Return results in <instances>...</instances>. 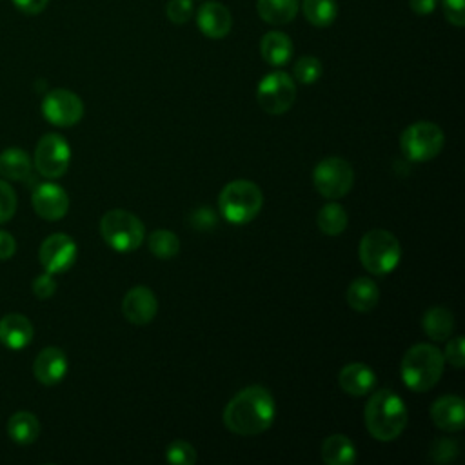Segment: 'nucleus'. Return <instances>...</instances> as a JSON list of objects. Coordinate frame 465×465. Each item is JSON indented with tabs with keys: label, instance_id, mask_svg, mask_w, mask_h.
Wrapping results in <instances>:
<instances>
[{
	"label": "nucleus",
	"instance_id": "39",
	"mask_svg": "<svg viewBox=\"0 0 465 465\" xmlns=\"http://www.w3.org/2000/svg\"><path fill=\"white\" fill-rule=\"evenodd\" d=\"M49 0H13L16 9H20L25 15H38L47 7Z\"/></svg>",
	"mask_w": 465,
	"mask_h": 465
},
{
	"label": "nucleus",
	"instance_id": "26",
	"mask_svg": "<svg viewBox=\"0 0 465 465\" xmlns=\"http://www.w3.org/2000/svg\"><path fill=\"white\" fill-rule=\"evenodd\" d=\"M256 11L263 22L271 25H283L296 16L298 0H258Z\"/></svg>",
	"mask_w": 465,
	"mask_h": 465
},
{
	"label": "nucleus",
	"instance_id": "20",
	"mask_svg": "<svg viewBox=\"0 0 465 465\" xmlns=\"http://www.w3.org/2000/svg\"><path fill=\"white\" fill-rule=\"evenodd\" d=\"M345 298L351 309L358 312H369L380 302V289L371 278L361 276L351 282V285L347 287Z\"/></svg>",
	"mask_w": 465,
	"mask_h": 465
},
{
	"label": "nucleus",
	"instance_id": "7",
	"mask_svg": "<svg viewBox=\"0 0 465 465\" xmlns=\"http://www.w3.org/2000/svg\"><path fill=\"white\" fill-rule=\"evenodd\" d=\"M445 136L440 125L432 122H416L409 125L400 138L401 153L411 162H429L443 149Z\"/></svg>",
	"mask_w": 465,
	"mask_h": 465
},
{
	"label": "nucleus",
	"instance_id": "34",
	"mask_svg": "<svg viewBox=\"0 0 465 465\" xmlns=\"http://www.w3.org/2000/svg\"><path fill=\"white\" fill-rule=\"evenodd\" d=\"M443 360L449 361L452 367L461 369L465 365V341L461 336H454L443 352Z\"/></svg>",
	"mask_w": 465,
	"mask_h": 465
},
{
	"label": "nucleus",
	"instance_id": "32",
	"mask_svg": "<svg viewBox=\"0 0 465 465\" xmlns=\"http://www.w3.org/2000/svg\"><path fill=\"white\" fill-rule=\"evenodd\" d=\"M16 213V193L5 182L0 180V223L9 222Z\"/></svg>",
	"mask_w": 465,
	"mask_h": 465
},
{
	"label": "nucleus",
	"instance_id": "31",
	"mask_svg": "<svg viewBox=\"0 0 465 465\" xmlns=\"http://www.w3.org/2000/svg\"><path fill=\"white\" fill-rule=\"evenodd\" d=\"M294 78L303 84H314L320 76H322V62L316 56H302L296 64H294Z\"/></svg>",
	"mask_w": 465,
	"mask_h": 465
},
{
	"label": "nucleus",
	"instance_id": "18",
	"mask_svg": "<svg viewBox=\"0 0 465 465\" xmlns=\"http://www.w3.org/2000/svg\"><path fill=\"white\" fill-rule=\"evenodd\" d=\"M198 29L209 38H223L232 27L229 9L220 2H207L196 13Z\"/></svg>",
	"mask_w": 465,
	"mask_h": 465
},
{
	"label": "nucleus",
	"instance_id": "22",
	"mask_svg": "<svg viewBox=\"0 0 465 465\" xmlns=\"http://www.w3.org/2000/svg\"><path fill=\"white\" fill-rule=\"evenodd\" d=\"M262 58L274 67L285 65L292 56V42L285 33L271 31L260 42Z\"/></svg>",
	"mask_w": 465,
	"mask_h": 465
},
{
	"label": "nucleus",
	"instance_id": "2",
	"mask_svg": "<svg viewBox=\"0 0 465 465\" xmlns=\"http://www.w3.org/2000/svg\"><path fill=\"white\" fill-rule=\"evenodd\" d=\"M363 420L369 434L378 441L396 440L407 427V407L403 400L389 391L380 389L367 400Z\"/></svg>",
	"mask_w": 465,
	"mask_h": 465
},
{
	"label": "nucleus",
	"instance_id": "14",
	"mask_svg": "<svg viewBox=\"0 0 465 465\" xmlns=\"http://www.w3.org/2000/svg\"><path fill=\"white\" fill-rule=\"evenodd\" d=\"M122 312L127 322L134 325H147L158 312V300L149 287L136 285L125 292L122 300Z\"/></svg>",
	"mask_w": 465,
	"mask_h": 465
},
{
	"label": "nucleus",
	"instance_id": "35",
	"mask_svg": "<svg viewBox=\"0 0 465 465\" xmlns=\"http://www.w3.org/2000/svg\"><path fill=\"white\" fill-rule=\"evenodd\" d=\"M31 287H33V292H35L36 298L47 300V298H51V296L54 294V291H56V280L53 278L51 272L45 271L44 274H38V276L33 280Z\"/></svg>",
	"mask_w": 465,
	"mask_h": 465
},
{
	"label": "nucleus",
	"instance_id": "8",
	"mask_svg": "<svg viewBox=\"0 0 465 465\" xmlns=\"http://www.w3.org/2000/svg\"><path fill=\"white\" fill-rule=\"evenodd\" d=\"M312 182L322 196L338 200L351 191L354 171L347 160L340 156H329L316 163L312 171Z\"/></svg>",
	"mask_w": 465,
	"mask_h": 465
},
{
	"label": "nucleus",
	"instance_id": "12",
	"mask_svg": "<svg viewBox=\"0 0 465 465\" xmlns=\"http://www.w3.org/2000/svg\"><path fill=\"white\" fill-rule=\"evenodd\" d=\"M76 254H78V249L74 240L64 232L49 234L38 249V260L42 267L51 274H60L69 271L76 260Z\"/></svg>",
	"mask_w": 465,
	"mask_h": 465
},
{
	"label": "nucleus",
	"instance_id": "27",
	"mask_svg": "<svg viewBox=\"0 0 465 465\" xmlns=\"http://www.w3.org/2000/svg\"><path fill=\"white\" fill-rule=\"evenodd\" d=\"M316 223L320 227V231L327 236H338L345 231L347 223H349V218H347V213L345 209L340 205V203H325L320 211H318V216H316Z\"/></svg>",
	"mask_w": 465,
	"mask_h": 465
},
{
	"label": "nucleus",
	"instance_id": "28",
	"mask_svg": "<svg viewBox=\"0 0 465 465\" xmlns=\"http://www.w3.org/2000/svg\"><path fill=\"white\" fill-rule=\"evenodd\" d=\"M303 16L316 27H327L336 20L338 5L336 0H303Z\"/></svg>",
	"mask_w": 465,
	"mask_h": 465
},
{
	"label": "nucleus",
	"instance_id": "15",
	"mask_svg": "<svg viewBox=\"0 0 465 465\" xmlns=\"http://www.w3.org/2000/svg\"><path fill=\"white\" fill-rule=\"evenodd\" d=\"M67 372V356L60 347L42 349L33 363V374L42 385H56Z\"/></svg>",
	"mask_w": 465,
	"mask_h": 465
},
{
	"label": "nucleus",
	"instance_id": "36",
	"mask_svg": "<svg viewBox=\"0 0 465 465\" xmlns=\"http://www.w3.org/2000/svg\"><path fill=\"white\" fill-rule=\"evenodd\" d=\"M430 456L434 461L447 463L458 456V445L452 440H438L430 449Z\"/></svg>",
	"mask_w": 465,
	"mask_h": 465
},
{
	"label": "nucleus",
	"instance_id": "13",
	"mask_svg": "<svg viewBox=\"0 0 465 465\" xmlns=\"http://www.w3.org/2000/svg\"><path fill=\"white\" fill-rule=\"evenodd\" d=\"M31 203L35 213L49 222H56L64 218L69 211V196L67 193L53 182H45L35 187L31 194Z\"/></svg>",
	"mask_w": 465,
	"mask_h": 465
},
{
	"label": "nucleus",
	"instance_id": "30",
	"mask_svg": "<svg viewBox=\"0 0 465 465\" xmlns=\"http://www.w3.org/2000/svg\"><path fill=\"white\" fill-rule=\"evenodd\" d=\"M165 460L173 465H194L196 463V450L189 441L174 440L165 449Z\"/></svg>",
	"mask_w": 465,
	"mask_h": 465
},
{
	"label": "nucleus",
	"instance_id": "24",
	"mask_svg": "<svg viewBox=\"0 0 465 465\" xmlns=\"http://www.w3.org/2000/svg\"><path fill=\"white\" fill-rule=\"evenodd\" d=\"M421 327L430 340L445 341L454 331V314L441 305L430 307L421 318Z\"/></svg>",
	"mask_w": 465,
	"mask_h": 465
},
{
	"label": "nucleus",
	"instance_id": "9",
	"mask_svg": "<svg viewBox=\"0 0 465 465\" xmlns=\"http://www.w3.org/2000/svg\"><path fill=\"white\" fill-rule=\"evenodd\" d=\"M256 100L267 114H283L296 100V84L287 73L272 71L260 80Z\"/></svg>",
	"mask_w": 465,
	"mask_h": 465
},
{
	"label": "nucleus",
	"instance_id": "11",
	"mask_svg": "<svg viewBox=\"0 0 465 465\" xmlns=\"http://www.w3.org/2000/svg\"><path fill=\"white\" fill-rule=\"evenodd\" d=\"M44 118L56 127H71L84 116V104L78 94L69 89H53L42 102Z\"/></svg>",
	"mask_w": 465,
	"mask_h": 465
},
{
	"label": "nucleus",
	"instance_id": "21",
	"mask_svg": "<svg viewBox=\"0 0 465 465\" xmlns=\"http://www.w3.org/2000/svg\"><path fill=\"white\" fill-rule=\"evenodd\" d=\"M320 454L327 465H352L356 461V447L345 434L327 436Z\"/></svg>",
	"mask_w": 465,
	"mask_h": 465
},
{
	"label": "nucleus",
	"instance_id": "40",
	"mask_svg": "<svg viewBox=\"0 0 465 465\" xmlns=\"http://www.w3.org/2000/svg\"><path fill=\"white\" fill-rule=\"evenodd\" d=\"M438 2L440 0H409V5L416 15H429L436 9Z\"/></svg>",
	"mask_w": 465,
	"mask_h": 465
},
{
	"label": "nucleus",
	"instance_id": "38",
	"mask_svg": "<svg viewBox=\"0 0 465 465\" xmlns=\"http://www.w3.org/2000/svg\"><path fill=\"white\" fill-rule=\"evenodd\" d=\"M16 251V242L11 232L0 229V262L9 260Z\"/></svg>",
	"mask_w": 465,
	"mask_h": 465
},
{
	"label": "nucleus",
	"instance_id": "23",
	"mask_svg": "<svg viewBox=\"0 0 465 465\" xmlns=\"http://www.w3.org/2000/svg\"><path fill=\"white\" fill-rule=\"evenodd\" d=\"M31 158L24 149L7 147L0 153V174L5 180L22 182L31 176Z\"/></svg>",
	"mask_w": 465,
	"mask_h": 465
},
{
	"label": "nucleus",
	"instance_id": "1",
	"mask_svg": "<svg viewBox=\"0 0 465 465\" xmlns=\"http://www.w3.org/2000/svg\"><path fill=\"white\" fill-rule=\"evenodd\" d=\"M276 416L272 394L262 385H249L236 392L223 409L225 427L238 436L265 432Z\"/></svg>",
	"mask_w": 465,
	"mask_h": 465
},
{
	"label": "nucleus",
	"instance_id": "19",
	"mask_svg": "<svg viewBox=\"0 0 465 465\" xmlns=\"http://www.w3.org/2000/svg\"><path fill=\"white\" fill-rule=\"evenodd\" d=\"M338 383L343 392L351 396H365L376 385V374L365 363L354 361L345 365L338 374Z\"/></svg>",
	"mask_w": 465,
	"mask_h": 465
},
{
	"label": "nucleus",
	"instance_id": "6",
	"mask_svg": "<svg viewBox=\"0 0 465 465\" xmlns=\"http://www.w3.org/2000/svg\"><path fill=\"white\" fill-rule=\"evenodd\" d=\"M100 234L111 249L131 252L143 243L145 227L136 214L124 209H111L100 220Z\"/></svg>",
	"mask_w": 465,
	"mask_h": 465
},
{
	"label": "nucleus",
	"instance_id": "5",
	"mask_svg": "<svg viewBox=\"0 0 465 465\" xmlns=\"http://www.w3.org/2000/svg\"><path fill=\"white\" fill-rule=\"evenodd\" d=\"M358 256L367 272L385 276L400 263L401 247L392 232L385 229H371L360 240Z\"/></svg>",
	"mask_w": 465,
	"mask_h": 465
},
{
	"label": "nucleus",
	"instance_id": "37",
	"mask_svg": "<svg viewBox=\"0 0 465 465\" xmlns=\"http://www.w3.org/2000/svg\"><path fill=\"white\" fill-rule=\"evenodd\" d=\"M445 18L456 25L461 27L465 24V0H441Z\"/></svg>",
	"mask_w": 465,
	"mask_h": 465
},
{
	"label": "nucleus",
	"instance_id": "16",
	"mask_svg": "<svg viewBox=\"0 0 465 465\" xmlns=\"http://www.w3.org/2000/svg\"><path fill=\"white\" fill-rule=\"evenodd\" d=\"M430 418L445 432H458L465 427V403L460 396L447 394L432 401Z\"/></svg>",
	"mask_w": 465,
	"mask_h": 465
},
{
	"label": "nucleus",
	"instance_id": "4",
	"mask_svg": "<svg viewBox=\"0 0 465 465\" xmlns=\"http://www.w3.org/2000/svg\"><path fill=\"white\" fill-rule=\"evenodd\" d=\"M220 214L236 225L247 223L258 216L263 207L262 189L249 180H234L223 185L218 196Z\"/></svg>",
	"mask_w": 465,
	"mask_h": 465
},
{
	"label": "nucleus",
	"instance_id": "3",
	"mask_svg": "<svg viewBox=\"0 0 465 465\" xmlns=\"http://www.w3.org/2000/svg\"><path fill=\"white\" fill-rule=\"evenodd\" d=\"M443 367L445 360L440 349L430 343H416L403 354L400 372L411 391L427 392L440 381Z\"/></svg>",
	"mask_w": 465,
	"mask_h": 465
},
{
	"label": "nucleus",
	"instance_id": "25",
	"mask_svg": "<svg viewBox=\"0 0 465 465\" xmlns=\"http://www.w3.org/2000/svg\"><path fill=\"white\" fill-rule=\"evenodd\" d=\"M7 434L15 443L29 445L40 434V421L33 412L18 411L7 420Z\"/></svg>",
	"mask_w": 465,
	"mask_h": 465
},
{
	"label": "nucleus",
	"instance_id": "10",
	"mask_svg": "<svg viewBox=\"0 0 465 465\" xmlns=\"http://www.w3.org/2000/svg\"><path fill=\"white\" fill-rule=\"evenodd\" d=\"M71 162V147L67 140L58 133L44 134L36 147L33 163L36 171L45 178H60L65 174Z\"/></svg>",
	"mask_w": 465,
	"mask_h": 465
},
{
	"label": "nucleus",
	"instance_id": "33",
	"mask_svg": "<svg viewBox=\"0 0 465 465\" xmlns=\"http://www.w3.org/2000/svg\"><path fill=\"white\" fill-rule=\"evenodd\" d=\"M165 13L173 24H185L193 15V2L191 0H169Z\"/></svg>",
	"mask_w": 465,
	"mask_h": 465
},
{
	"label": "nucleus",
	"instance_id": "17",
	"mask_svg": "<svg viewBox=\"0 0 465 465\" xmlns=\"http://www.w3.org/2000/svg\"><path fill=\"white\" fill-rule=\"evenodd\" d=\"M35 329L27 316L9 312L0 318V343L11 351L25 349L33 340Z\"/></svg>",
	"mask_w": 465,
	"mask_h": 465
},
{
	"label": "nucleus",
	"instance_id": "29",
	"mask_svg": "<svg viewBox=\"0 0 465 465\" xmlns=\"http://www.w3.org/2000/svg\"><path fill=\"white\" fill-rule=\"evenodd\" d=\"M147 245H149V251L160 260H169V258L176 256L180 251V240L169 229L153 231L147 236Z\"/></svg>",
	"mask_w": 465,
	"mask_h": 465
}]
</instances>
